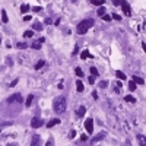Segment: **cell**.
I'll return each mask as SVG.
<instances>
[{
	"mask_svg": "<svg viewBox=\"0 0 146 146\" xmlns=\"http://www.w3.org/2000/svg\"><path fill=\"white\" fill-rule=\"evenodd\" d=\"M53 108H54V113L57 114H63L66 108H67V101H66V97H57L53 102Z\"/></svg>",
	"mask_w": 146,
	"mask_h": 146,
	"instance_id": "6da1fadb",
	"label": "cell"
},
{
	"mask_svg": "<svg viewBox=\"0 0 146 146\" xmlns=\"http://www.w3.org/2000/svg\"><path fill=\"white\" fill-rule=\"evenodd\" d=\"M93 27V19H83L79 25H78V34H80V35H83V34H86V31L89 29V28H92Z\"/></svg>",
	"mask_w": 146,
	"mask_h": 146,
	"instance_id": "7a4b0ae2",
	"label": "cell"
},
{
	"mask_svg": "<svg viewBox=\"0 0 146 146\" xmlns=\"http://www.w3.org/2000/svg\"><path fill=\"white\" fill-rule=\"evenodd\" d=\"M22 101H23V98H22L21 93H13V95H10L7 98V102H9V104H21Z\"/></svg>",
	"mask_w": 146,
	"mask_h": 146,
	"instance_id": "3957f363",
	"label": "cell"
},
{
	"mask_svg": "<svg viewBox=\"0 0 146 146\" xmlns=\"http://www.w3.org/2000/svg\"><path fill=\"white\" fill-rule=\"evenodd\" d=\"M42 126H44V121H42L41 118L34 117V118L31 120V127H32V128H40V127H42Z\"/></svg>",
	"mask_w": 146,
	"mask_h": 146,
	"instance_id": "277c9868",
	"label": "cell"
},
{
	"mask_svg": "<svg viewBox=\"0 0 146 146\" xmlns=\"http://www.w3.org/2000/svg\"><path fill=\"white\" fill-rule=\"evenodd\" d=\"M105 136H107V133H105V132H101V133H98L97 136H93L92 139H91V145H93V143H97V142L102 140V139H104Z\"/></svg>",
	"mask_w": 146,
	"mask_h": 146,
	"instance_id": "5b68a950",
	"label": "cell"
},
{
	"mask_svg": "<svg viewBox=\"0 0 146 146\" xmlns=\"http://www.w3.org/2000/svg\"><path fill=\"white\" fill-rule=\"evenodd\" d=\"M121 9H123V12H124L126 16H130V15H132V7H130V4H128L126 0L123 2V4H121Z\"/></svg>",
	"mask_w": 146,
	"mask_h": 146,
	"instance_id": "8992f818",
	"label": "cell"
},
{
	"mask_svg": "<svg viewBox=\"0 0 146 146\" xmlns=\"http://www.w3.org/2000/svg\"><path fill=\"white\" fill-rule=\"evenodd\" d=\"M85 128H86V132L91 134L93 132V120L92 118H88L86 121H85Z\"/></svg>",
	"mask_w": 146,
	"mask_h": 146,
	"instance_id": "52a82bcc",
	"label": "cell"
},
{
	"mask_svg": "<svg viewBox=\"0 0 146 146\" xmlns=\"http://www.w3.org/2000/svg\"><path fill=\"white\" fill-rule=\"evenodd\" d=\"M31 146H41V136H40V134H34V136H32Z\"/></svg>",
	"mask_w": 146,
	"mask_h": 146,
	"instance_id": "ba28073f",
	"label": "cell"
},
{
	"mask_svg": "<svg viewBox=\"0 0 146 146\" xmlns=\"http://www.w3.org/2000/svg\"><path fill=\"white\" fill-rule=\"evenodd\" d=\"M137 142L140 146H146V137L143 134H137Z\"/></svg>",
	"mask_w": 146,
	"mask_h": 146,
	"instance_id": "9c48e42d",
	"label": "cell"
},
{
	"mask_svg": "<svg viewBox=\"0 0 146 146\" xmlns=\"http://www.w3.org/2000/svg\"><path fill=\"white\" fill-rule=\"evenodd\" d=\"M62 121H60L58 118H53V120H50V123H47V127L50 128V127H54L56 124H60Z\"/></svg>",
	"mask_w": 146,
	"mask_h": 146,
	"instance_id": "30bf717a",
	"label": "cell"
},
{
	"mask_svg": "<svg viewBox=\"0 0 146 146\" xmlns=\"http://www.w3.org/2000/svg\"><path fill=\"white\" fill-rule=\"evenodd\" d=\"M80 57H82V58H93V54H91L88 50H83L82 54H80Z\"/></svg>",
	"mask_w": 146,
	"mask_h": 146,
	"instance_id": "8fae6325",
	"label": "cell"
},
{
	"mask_svg": "<svg viewBox=\"0 0 146 146\" xmlns=\"http://www.w3.org/2000/svg\"><path fill=\"white\" fill-rule=\"evenodd\" d=\"M76 89H78V92H83V89H85V86H83V83H82L80 79L76 80Z\"/></svg>",
	"mask_w": 146,
	"mask_h": 146,
	"instance_id": "7c38bea8",
	"label": "cell"
},
{
	"mask_svg": "<svg viewBox=\"0 0 146 146\" xmlns=\"http://www.w3.org/2000/svg\"><path fill=\"white\" fill-rule=\"evenodd\" d=\"M85 113H86V108H85L83 105H82V107H79L78 110H76V115H78V117H80V115H83Z\"/></svg>",
	"mask_w": 146,
	"mask_h": 146,
	"instance_id": "4fadbf2b",
	"label": "cell"
},
{
	"mask_svg": "<svg viewBox=\"0 0 146 146\" xmlns=\"http://www.w3.org/2000/svg\"><path fill=\"white\" fill-rule=\"evenodd\" d=\"M32 29L34 31H42V23H40V22H34V25H32Z\"/></svg>",
	"mask_w": 146,
	"mask_h": 146,
	"instance_id": "5bb4252c",
	"label": "cell"
},
{
	"mask_svg": "<svg viewBox=\"0 0 146 146\" xmlns=\"http://www.w3.org/2000/svg\"><path fill=\"white\" fill-rule=\"evenodd\" d=\"M115 76H117L120 80H126V78H127V76H126L121 70H117V72H115Z\"/></svg>",
	"mask_w": 146,
	"mask_h": 146,
	"instance_id": "9a60e30c",
	"label": "cell"
},
{
	"mask_svg": "<svg viewBox=\"0 0 146 146\" xmlns=\"http://www.w3.org/2000/svg\"><path fill=\"white\" fill-rule=\"evenodd\" d=\"M32 101H34V95H28V97H27V101H25V105L31 107V105H32Z\"/></svg>",
	"mask_w": 146,
	"mask_h": 146,
	"instance_id": "2e32d148",
	"label": "cell"
},
{
	"mask_svg": "<svg viewBox=\"0 0 146 146\" xmlns=\"http://www.w3.org/2000/svg\"><path fill=\"white\" fill-rule=\"evenodd\" d=\"M7 21H9V18H7V13L4 9H2V22L3 23H7Z\"/></svg>",
	"mask_w": 146,
	"mask_h": 146,
	"instance_id": "e0dca14e",
	"label": "cell"
},
{
	"mask_svg": "<svg viewBox=\"0 0 146 146\" xmlns=\"http://www.w3.org/2000/svg\"><path fill=\"white\" fill-rule=\"evenodd\" d=\"M124 99H126V102H130V104H134V102H136V98L132 97V95H127Z\"/></svg>",
	"mask_w": 146,
	"mask_h": 146,
	"instance_id": "ac0fdd59",
	"label": "cell"
},
{
	"mask_svg": "<svg viewBox=\"0 0 146 146\" xmlns=\"http://www.w3.org/2000/svg\"><path fill=\"white\" fill-rule=\"evenodd\" d=\"M41 45H42V42H40V41H37V42L34 41V42H32V48H34V50H40Z\"/></svg>",
	"mask_w": 146,
	"mask_h": 146,
	"instance_id": "d6986e66",
	"label": "cell"
},
{
	"mask_svg": "<svg viewBox=\"0 0 146 146\" xmlns=\"http://www.w3.org/2000/svg\"><path fill=\"white\" fill-rule=\"evenodd\" d=\"M136 82L134 80H130V82H128V89H130V91H136Z\"/></svg>",
	"mask_w": 146,
	"mask_h": 146,
	"instance_id": "ffe728a7",
	"label": "cell"
},
{
	"mask_svg": "<svg viewBox=\"0 0 146 146\" xmlns=\"http://www.w3.org/2000/svg\"><path fill=\"white\" fill-rule=\"evenodd\" d=\"M133 80H134L136 83H139V85H143V83H145V80H143L142 78H139V76H133Z\"/></svg>",
	"mask_w": 146,
	"mask_h": 146,
	"instance_id": "44dd1931",
	"label": "cell"
},
{
	"mask_svg": "<svg viewBox=\"0 0 146 146\" xmlns=\"http://www.w3.org/2000/svg\"><path fill=\"white\" fill-rule=\"evenodd\" d=\"M75 73H76V76H79V78H83V72H82L80 67H76L75 69Z\"/></svg>",
	"mask_w": 146,
	"mask_h": 146,
	"instance_id": "7402d4cb",
	"label": "cell"
},
{
	"mask_svg": "<svg viewBox=\"0 0 146 146\" xmlns=\"http://www.w3.org/2000/svg\"><path fill=\"white\" fill-rule=\"evenodd\" d=\"M28 45H27V42H18L16 44V48H19V50H25Z\"/></svg>",
	"mask_w": 146,
	"mask_h": 146,
	"instance_id": "603a6c76",
	"label": "cell"
},
{
	"mask_svg": "<svg viewBox=\"0 0 146 146\" xmlns=\"http://www.w3.org/2000/svg\"><path fill=\"white\" fill-rule=\"evenodd\" d=\"M97 13H98V16H104V15H105V7H104V6H101L99 9L97 10Z\"/></svg>",
	"mask_w": 146,
	"mask_h": 146,
	"instance_id": "cb8c5ba5",
	"label": "cell"
},
{
	"mask_svg": "<svg viewBox=\"0 0 146 146\" xmlns=\"http://www.w3.org/2000/svg\"><path fill=\"white\" fill-rule=\"evenodd\" d=\"M92 3H93V6H102L105 3V0H92Z\"/></svg>",
	"mask_w": 146,
	"mask_h": 146,
	"instance_id": "d4e9b609",
	"label": "cell"
},
{
	"mask_svg": "<svg viewBox=\"0 0 146 146\" xmlns=\"http://www.w3.org/2000/svg\"><path fill=\"white\" fill-rule=\"evenodd\" d=\"M44 64H45L44 60H40V62L35 64V70H38V69H41V67H44Z\"/></svg>",
	"mask_w": 146,
	"mask_h": 146,
	"instance_id": "484cf974",
	"label": "cell"
},
{
	"mask_svg": "<svg viewBox=\"0 0 146 146\" xmlns=\"http://www.w3.org/2000/svg\"><path fill=\"white\" fill-rule=\"evenodd\" d=\"M28 10H29V6L28 4H22L21 6V12L22 13H28Z\"/></svg>",
	"mask_w": 146,
	"mask_h": 146,
	"instance_id": "4316f807",
	"label": "cell"
},
{
	"mask_svg": "<svg viewBox=\"0 0 146 146\" xmlns=\"http://www.w3.org/2000/svg\"><path fill=\"white\" fill-rule=\"evenodd\" d=\"M32 35H34V31H25L23 32V37L25 38H31Z\"/></svg>",
	"mask_w": 146,
	"mask_h": 146,
	"instance_id": "83f0119b",
	"label": "cell"
},
{
	"mask_svg": "<svg viewBox=\"0 0 146 146\" xmlns=\"http://www.w3.org/2000/svg\"><path fill=\"white\" fill-rule=\"evenodd\" d=\"M107 86H108V80H101V82H99V88L105 89Z\"/></svg>",
	"mask_w": 146,
	"mask_h": 146,
	"instance_id": "f1b7e54d",
	"label": "cell"
},
{
	"mask_svg": "<svg viewBox=\"0 0 146 146\" xmlns=\"http://www.w3.org/2000/svg\"><path fill=\"white\" fill-rule=\"evenodd\" d=\"M45 146H54V140H53V137H50V139L47 140V143H45Z\"/></svg>",
	"mask_w": 146,
	"mask_h": 146,
	"instance_id": "f546056e",
	"label": "cell"
},
{
	"mask_svg": "<svg viewBox=\"0 0 146 146\" xmlns=\"http://www.w3.org/2000/svg\"><path fill=\"white\" fill-rule=\"evenodd\" d=\"M123 2H124V0H113L114 6H121V4H123Z\"/></svg>",
	"mask_w": 146,
	"mask_h": 146,
	"instance_id": "4dcf8cb0",
	"label": "cell"
},
{
	"mask_svg": "<svg viewBox=\"0 0 146 146\" xmlns=\"http://www.w3.org/2000/svg\"><path fill=\"white\" fill-rule=\"evenodd\" d=\"M91 75H93V76H98V70H97V69L93 67V66L91 67Z\"/></svg>",
	"mask_w": 146,
	"mask_h": 146,
	"instance_id": "1f68e13d",
	"label": "cell"
},
{
	"mask_svg": "<svg viewBox=\"0 0 146 146\" xmlns=\"http://www.w3.org/2000/svg\"><path fill=\"white\" fill-rule=\"evenodd\" d=\"M95 79H97V76H93V75H92V76H89V79H88V80H89V83H91V85H93V83H95Z\"/></svg>",
	"mask_w": 146,
	"mask_h": 146,
	"instance_id": "d6a6232c",
	"label": "cell"
},
{
	"mask_svg": "<svg viewBox=\"0 0 146 146\" xmlns=\"http://www.w3.org/2000/svg\"><path fill=\"white\" fill-rule=\"evenodd\" d=\"M102 19H104V21H107V22H110V21H111V19H113V16H108V15H107V13H105V15H104V16H102Z\"/></svg>",
	"mask_w": 146,
	"mask_h": 146,
	"instance_id": "836d02e7",
	"label": "cell"
},
{
	"mask_svg": "<svg viewBox=\"0 0 146 146\" xmlns=\"http://www.w3.org/2000/svg\"><path fill=\"white\" fill-rule=\"evenodd\" d=\"M72 54H73V56H78V54H79V47H78V45H75V50H73Z\"/></svg>",
	"mask_w": 146,
	"mask_h": 146,
	"instance_id": "e575fe53",
	"label": "cell"
},
{
	"mask_svg": "<svg viewBox=\"0 0 146 146\" xmlns=\"http://www.w3.org/2000/svg\"><path fill=\"white\" fill-rule=\"evenodd\" d=\"M113 19H115V21H121V16L117 15V13H113Z\"/></svg>",
	"mask_w": 146,
	"mask_h": 146,
	"instance_id": "d590c367",
	"label": "cell"
},
{
	"mask_svg": "<svg viewBox=\"0 0 146 146\" xmlns=\"http://www.w3.org/2000/svg\"><path fill=\"white\" fill-rule=\"evenodd\" d=\"M80 140H82V142H86V140H88V136H86V134H82V136H80Z\"/></svg>",
	"mask_w": 146,
	"mask_h": 146,
	"instance_id": "8d00e7d4",
	"label": "cell"
},
{
	"mask_svg": "<svg viewBox=\"0 0 146 146\" xmlns=\"http://www.w3.org/2000/svg\"><path fill=\"white\" fill-rule=\"evenodd\" d=\"M75 134H76V132H75V130H72L70 133H69V137H70V139H73V137H75Z\"/></svg>",
	"mask_w": 146,
	"mask_h": 146,
	"instance_id": "74e56055",
	"label": "cell"
},
{
	"mask_svg": "<svg viewBox=\"0 0 146 146\" xmlns=\"http://www.w3.org/2000/svg\"><path fill=\"white\" fill-rule=\"evenodd\" d=\"M92 97H93V99H98V92L93 91V92H92Z\"/></svg>",
	"mask_w": 146,
	"mask_h": 146,
	"instance_id": "f35d334b",
	"label": "cell"
},
{
	"mask_svg": "<svg viewBox=\"0 0 146 146\" xmlns=\"http://www.w3.org/2000/svg\"><path fill=\"white\" fill-rule=\"evenodd\" d=\"M29 19H31L29 15H25V16H23V21H29Z\"/></svg>",
	"mask_w": 146,
	"mask_h": 146,
	"instance_id": "ab89813d",
	"label": "cell"
},
{
	"mask_svg": "<svg viewBox=\"0 0 146 146\" xmlns=\"http://www.w3.org/2000/svg\"><path fill=\"white\" fill-rule=\"evenodd\" d=\"M32 10H34V12H41V7H38V6H37V7H34Z\"/></svg>",
	"mask_w": 146,
	"mask_h": 146,
	"instance_id": "60d3db41",
	"label": "cell"
},
{
	"mask_svg": "<svg viewBox=\"0 0 146 146\" xmlns=\"http://www.w3.org/2000/svg\"><path fill=\"white\" fill-rule=\"evenodd\" d=\"M44 22H45L47 25H50V23H51V19H50V18H45V21H44Z\"/></svg>",
	"mask_w": 146,
	"mask_h": 146,
	"instance_id": "b9f144b4",
	"label": "cell"
},
{
	"mask_svg": "<svg viewBox=\"0 0 146 146\" xmlns=\"http://www.w3.org/2000/svg\"><path fill=\"white\" fill-rule=\"evenodd\" d=\"M7 63H9V66H12V64H13V62L10 60V57H7Z\"/></svg>",
	"mask_w": 146,
	"mask_h": 146,
	"instance_id": "7bdbcfd3",
	"label": "cell"
},
{
	"mask_svg": "<svg viewBox=\"0 0 146 146\" xmlns=\"http://www.w3.org/2000/svg\"><path fill=\"white\" fill-rule=\"evenodd\" d=\"M142 48L145 50V53H146V42H142Z\"/></svg>",
	"mask_w": 146,
	"mask_h": 146,
	"instance_id": "ee69618b",
	"label": "cell"
},
{
	"mask_svg": "<svg viewBox=\"0 0 146 146\" xmlns=\"http://www.w3.org/2000/svg\"><path fill=\"white\" fill-rule=\"evenodd\" d=\"M16 83H18V80H13V82L10 83V88H12V86H15V85H16Z\"/></svg>",
	"mask_w": 146,
	"mask_h": 146,
	"instance_id": "f6af8a7d",
	"label": "cell"
},
{
	"mask_svg": "<svg viewBox=\"0 0 146 146\" xmlns=\"http://www.w3.org/2000/svg\"><path fill=\"white\" fill-rule=\"evenodd\" d=\"M7 146H18L16 143H10V145H7Z\"/></svg>",
	"mask_w": 146,
	"mask_h": 146,
	"instance_id": "bcb514c9",
	"label": "cell"
}]
</instances>
